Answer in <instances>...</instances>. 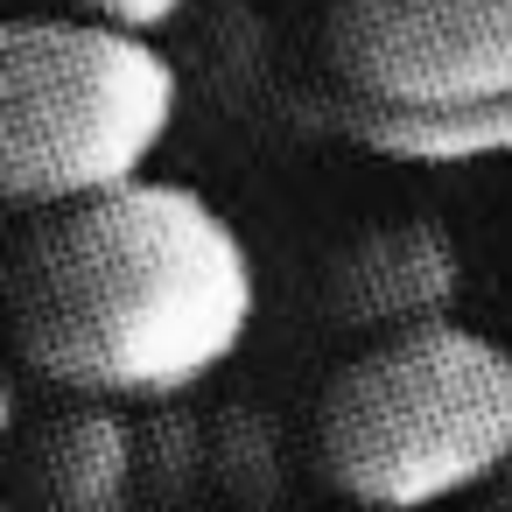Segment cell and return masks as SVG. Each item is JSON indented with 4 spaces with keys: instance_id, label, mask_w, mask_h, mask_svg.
I'll return each instance as SVG.
<instances>
[{
    "instance_id": "cell-3",
    "label": "cell",
    "mask_w": 512,
    "mask_h": 512,
    "mask_svg": "<svg viewBox=\"0 0 512 512\" xmlns=\"http://www.w3.org/2000/svg\"><path fill=\"white\" fill-rule=\"evenodd\" d=\"M183 78L141 29L22 15L0 36V190L15 211L148 183L176 134Z\"/></svg>"
},
{
    "instance_id": "cell-1",
    "label": "cell",
    "mask_w": 512,
    "mask_h": 512,
    "mask_svg": "<svg viewBox=\"0 0 512 512\" xmlns=\"http://www.w3.org/2000/svg\"><path fill=\"white\" fill-rule=\"evenodd\" d=\"M260 274L239 225L183 183L29 211L8 260L15 358L78 400H183L239 358Z\"/></svg>"
},
{
    "instance_id": "cell-7",
    "label": "cell",
    "mask_w": 512,
    "mask_h": 512,
    "mask_svg": "<svg viewBox=\"0 0 512 512\" xmlns=\"http://www.w3.org/2000/svg\"><path fill=\"white\" fill-rule=\"evenodd\" d=\"M211 484L239 512H274V498L288 484V456H281V428L260 407L211 414Z\"/></svg>"
},
{
    "instance_id": "cell-5",
    "label": "cell",
    "mask_w": 512,
    "mask_h": 512,
    "mask_svg": "<svg viewBox=\"0 0 512 512\" xmlns=\"http://www.w3.org/2000/svg\"><path fill=\"white\" fill-rule=\"evenodd\" d=\"M463 295V253L435 218H386L365 225L330 260V316L365 337L449 323Z\"/></svg>"
},
{
    "instance_id": "cell-2",
    "label": "cell",
    "mask_w": 512,
    "mask_h": 512,
    "mask_svg": "<svg viewBox=\"0 0 512 512\" xmlns=\"http://www.w3.org/2000/svg\"><path fill=\"white\" fill-rule=\"evenodd\" d=\"M316 470L358 512H428L512 470V351L470 323L372 337L316 400Z\"/></svg>"
},
{
    "instance_id": "cell-4",
    "label": "cell",
    "mask_w": 512,
    "mask_h": 512,
    "mask_svg": "<svg viewBox=\"0 0 512 512\" xmlns=\"http://www.w3.org/2000/svg\"><path fill=\"white\" fill-rule=\"evenodd\" d=\"M323 99L393 162L512 155V0H330Z\"/></svg>"
},
{
    "instance_id": "cell-9",
    "label": "cell",
    "mask_w": 512,
    "mask_h": 512,
    "mask_svg": "<svg viewBox=\"0 0 512 512\" xmlns=\"http://www.w3.org/2000/svg\"><path fill=\"white\" fill-rule=\"evenodd\" d=\"M57 8H64V15H85V22H113V29H141V36H155V29L183 22L190 0H57Z\"/></svg>"
},
{
    "instance_id": "cell-6",
    "label": "cell",
    "mask_w": 512,
    "mask_h": 512,
    "mask_svg": "<svg viewBox=\"0 0 512 512\" xmlns=\"http://www.w3.org/2000/svg\"><path fill=\"white\" fill-rule=\"evenodd\" d=\"M22 470L43 512H127L141 498V428L120 414V400L71 393V407L29 435Z\"/></svg>"
},
{
    "instance_id": "cell-10",
    "label": "cell",
    "mask_w": 512,
    "mask_h": 512,
    "mask_svg": "<svg viewBox=\"0 0 512 512\" xmlns=\"http://www.w3.org/2000/svg\"><path fill=\"white\" fill-rule=\"evenodd\" d=\"M498 512H512V470H505V484H498Z\"/></svg>"
},
{
    "instance_id": "cell-8",
    "label": "cell",
    "mask_w": 512,
    "mask_h": 512,
    "mask_svg": "<svg viewBox=\"0 0 512 512\" xmlns=\"http://www.w3.org/2000/svg\"><path fill=\"white\" fill-rule=\"evenodd\" d=\"M211 484V421H197L176 400H155L141 421V491L155 505H190Z\"/></svg>"
}]
</instances>
